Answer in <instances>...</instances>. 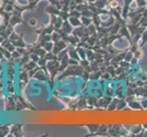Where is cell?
Returning <instances> with one entry per match:
<instances>
[{
    "mask_svg": "<svg viewBox=\"0 0 147 137\" xmlns=\"http://www.w3.org/2000/svg\"><path fill=\"white\" fill-rule=\"evenodd\" d=\"M53 47H54V44L52 43V40H50V41H48L46 44L44 45L43 48L47 50V52H50V51H52Z\"/></svg>",
    "mask_w": 147,
    "mask_h": 137,
    "instance_id": "cell-6",
    "label": "cell"
},
{
    "mask_svg": "<svg viewBox=\"0 0 147 137\" xmlns=\"http://www.w3.org/2000/svg\"><path fill=\"white\" fill-rule=\"evenodd\" d=\"M8 131H9L8 126H7V125L1 126V125H0V135H1V136L7 135V134H8Z\"/></svg>",
    "mask_w": 147,
    "mask_h": 137,
    "instance_id": "cell-7",
    "label": "cell"
},
{
    "mask_svg": "<svg viewBox=\"0 0 147 137\" xmlns=\"http://www.w3.org/2000/svg\"><path fill=\"white\" fill-rule=\"evenodd\" d=\"M46 11L48 13H49L50 15H59V10L56 8L53 5H49V6H48L46 8Z\"/></svg>",
    "mask_w": 147,
    "mask_h": 137,
    "instance_id": "cell-4",
    "label": "cell"
},
{
    "mask_svg": "<svg viewBox=\"0 0 147 137\" xmlns=\"http://www.w3.org/2000/svg\"><path fill=\"white\" fill-rule=\"evenodd\" d=\"M66 46H67L66 41H64V40H59V41L54 43V47H53V49H52V52L57 55L58 53L61 52V50L66 48Z\"/></svg>",
    "mask_w": 147,
    "mask_h": 137,
    "instance_id": "cell-2",
    "label": "cell"
},
{
    "mask_svg": "<svg viewBox=\"0 0 147 137\" xmlns=\"http://www.w3.org/2000/svg\"><path fill=\"white\" fill-rule=\"evenodd\" d=\"M28 23H29L30 26L34 27V26H36V25H37L38 21H37V19H36V18H30V19L28 20Z\"/></svg>",
    "mask_w": 147,
    "mask_h": 137,
    "instance_id": "cell-11",
    "label": "cell"
},
{
    "mask_svg": "<svg viewBox=\"0 0 147 137\" xmlns=\"http://www.w3.org/2000/svg\"><path fill=\"white\" fill-rule=\"evenodd\" d=\"M21 11H19L18 9H15L14 12L12 13V16H11V18L9 20V24L8 26L11 27V28H14L15 25H17L18 23H25L24 20L21 18Z\"/></svg>",
    "mask_w": 147,
    "mask_h": 137,
    "instance_id": "cell-1",
    "label": "cell"
},
{
    "mask_svg": "<svg viewBox=\"0 0 147 137\" xmlns=\"http://www.w3.org/2000/svg\"><path fill=\"white\" fill-rule=\"evenodd\" d=\"M141 38H143V42H142V44L140 45V47H142V46L144 45L147 42V30H146V31L142 33V37Z\"/></svg>",
    "mask_w": 147,
    "mask_h": 137,
    "instance_id": "cell-9",
    "label": "cell"
},
{
    "mask_svg": "<svg viewBox=\"0 0 147 137\" xmlns=\"http://www.w3.org/2000/svg\"><path fill=\"white\" fill-rule=\"evenodd\" d=\"M10 134H14V136H22L23 134L21 131V125H13Z\"/></svg>",
    "mask_w": 147,
    "mask_h": 137,
    "instance_id": "cell-3",
    "label": "cell"
},
{
    "mask_svg": "<svg viewBox=\"0 0 147 137\" xmlns=\"http://www.w3.org/2000/svg\"><path fill=\"white\" fill-rule=\"evenodd\" d=\"M124 59L126 60V61H131V60L133 59V53H131V52H128V53H126Z\"/></svg>",
    "mask_w": 147,
    "mask_h": 137,
    "instance_id": "cell-10",
    "label": "cell"
},
{
    "mask_svg": "<svg viewBox=\"0 0 147 137\" xmlns=\"http://www.w3.org/2000/svg\"><path fill=\"white\" fill-rule=\"evenodd\" d=\"M69 23L72 25V27H79L82 24V21H80L78 18H76V17H69Z\"/></svg>",
    "mask_w": 147,
    "mask_h": 137,
    "instance_id": "cell-5",
    "label": "cell"
},
{
    "mask_svg": "<svg viewBox=\"0 0 147 137\" xmlns=\"http://www.w3.org/2000/svg\"><path fill=\"white\" fill-rule=\"evenodd\" d=\"M92 22V19H89V18H87V17H82V23L84 25V26L89 27Z\"/></svg>",
    "mask_w": 147,
    "mask_h": 137,
    "instance_id": "cell-8",
    "label": "cell"
}]
</instances>
